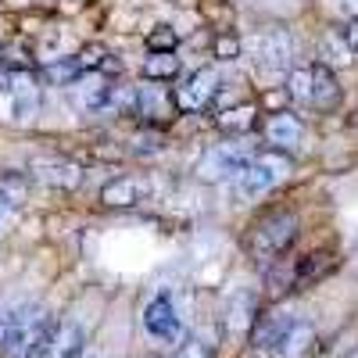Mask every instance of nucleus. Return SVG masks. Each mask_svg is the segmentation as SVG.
I'll list each match as a JSON object with an SVG mask.
<instances>
[{
	"instance_id": "obj_5",
	"label": "nucleus",
	"mask_w": 358,
	"mask_h": 358,
	"mask_svg": "<svg viewBox=\"0 0 358 358\" xmlns=\"http://www.w3.org/2000/svg\"><path fill=\"white\" fill-rule=\"evenodd\" d=\"M287 176H290V155L265 151V155H255L251 165L233 179V190L241 197H265L280 183H287Z\"/></svg>"
},
{
	"instance_id": "obj_9",
	"label": "nucleus",
	"mask_w": 358,
	"mask_h": 358,
	"mask_svg": "<svg viewBox=\"0 0 358 358\" xmlns=\"http://www.w3.org/2000/svg\"><path fill=\"white\" fill-rule=\"evenodd\" d=\"M265 140L273 143V151L280 155H290L301 147L305 140V122H301V115H294V111H276V115H268L265 118Z\"/></svg>"
},
{
	"instance_id": "obj_25",
	"label": "nucleus",
	"mask_w": 358,
	"mask_h": 358,
	"mask_svg": "<svg viewBox=\"0 0 358 358\" xmlns=\"http://www.w3.org/2000/svg\"><path fill=\"white\" fill-rule=\"evenodd\" d=\"M11 322H15V308L0 305V351L8 348V337H11Z\"/></svg>"
},
{
	"instance_id": "obj_28",
	"label": "nucleus",
	"mask_w": 358,
	"mask_h": 358,
	"mask_svg": "<svg viewBox=\"0 0 358 358\" xmlns=\"http://www.w3.org/2000/svg\"><path fill=\"white\" fill-rule=\"evenodd\" d=\"M83 358H101V355H83Z\"/></svg>"
},
{
	"instance_id": "obj_29",
	"label": "nucleus",
	"mask_w": 358,
	"mask_h": 358,
	"mask_svg": "<svg viewBox=\"0 0 358 358\" xmlns=\"http://www.w3.org/2000/svg\"><path fill=\"white\" fill-rule=\"evenodd\" d=\"M355 129H358V115H355Z\"/></svg>"
},
{
	"instance_id": "obj_24",
	"label": "nucleus",
	"mask_w": 358,
	"mask_h": 358,
	"mask_svg": "<svg viewBox=\"0 0 358 358\" xmlns=\"http://www.w3.org/2000/svg\"><path fill=\"white\" fill-rule=\"evenodd\" d=\"M172 358H215V344L208 337H187L183 344L176 348Z\"/></svg>"
},
{
	"instance_id": "obj_22",
	"label": "nucleus",
	"mask_w": 358,
	"mask_h": 358,
	"mask_svg": "<svg viewBox=\"0 0 358 358\" xmlns=\"http://www.w3.org/2000/svg\"><path fill=\"white\" fill-rule=\"evenodd\" d=\"M287 94H290L294 104H301V108L312 104V65H301V69H294L287 76Z\"/></svg>"
},
{
	"instance_id": "obj_1",
	"label": "nucleus",
	"mask_w": 358,
	"mask_h": 358,
	"mask_svg": "<svg viewBox=\"0 0 358 358\" xmlns=\"http://www.w3.org/2000/svg\"><path fill=\"white\" fill-rule=\"evenodd\" d=\"M297 233H301V222H297L294 212L287 208H273V212H265L251 222L248 229V255L255 258V265H276L290 244L297 241Z\"/></svg>"
},
{
	"instance_id": "obj_27",
	"label": "nucleus",
	"mask_w": 358,
	"mask_h": 358,
	"mask_svg": "<svg viewBox=\"0 0 358 358\" xmlns=\"http://www.w3.org/2000/svg\"><path fill=\"white\" fill-rule=\"evenodd\" d=\"M341 8H344L351 18H358V0H341Z\"/></svg>"
},
{
	"instance_id": "obj_12",
	"label": "nucleus",
	"mask_w": 358,
	"mask_h": 358,
	"mask_svg": "<svg viewBox=\"0 0 358 358\" xmlns=\"http://www.w3.org/2000/svg\"><path fill=\"white\" fill-rule=\"evenodd\" d=\"M290 326H294V315H287V312H262L255 330H251V344L265 355H273L280 348V341L287 337Z\"/></svg>"
},
{
	"instance_id": "obj_7",
	"label": "nucleus",
	"mask_w": 358,
	"mask_h": 358,
	"mask_svg": "<svg viewBox=\"0 0 358 358\" xmlns=\"http://www.w3.org/2000/svg\"><path fill=\"white\" fill-rule=\"evenodd\" d=\"M143 334L158 341V344H183L187 341V326H183V315L176 312L172 297L169 294H158L143 305Z\"/></svg>"
},
{
	"instance_id": "obj_16",
	"label": "nucleus",
	"mask_w": 358,
	"mask_h": 358,
	"mask_svg": "<svg viewBox=\"0 0 358 358\" xmlns=\"http://www.w3.org/2000/svg\"><path fill=\"white\" fill-rule=\"evenodd\" d=\"M337 265V258L330 255V251H312V255H305V258H297L294 262V290H305V287H312L315 280H322L330 268Z\"/></svg>"
},
{
	"instance_id": "obj_17",
	"label": "nucleus",
	"mask_w": 358,
	"mask_h": 358,
	"mask_svg": "<svg viewBox=\"0 0 358 358\" xmlns=\"http://www.w3.org/2000/svg\"><path fill=\"white\" fill-rule=\"evenodd\" d=\"M29 194V179L22 172H8V176H0V229H4L11 222V215L22 208Z\"/></svg>"
},
{
	"instance_id": "obj_6",
	"label": "nucleus",
	"mask_w": 358,
	"mask_h": 358,
	"mask_svg": "<svg viewBox=\"0 0 358 358\" xmlns=\"http://www.w3.org/2000/svg\"><path fill=\"white\" fill-rule=\"evenodd\" d=\"M294 36L287 29H265L255 40V65L268 79H287L294 72Z\"/></svg>"
},
{
	"instance_id": "obj_26",
	"label": "nucleus",
	"mask_w": 358,
	"mask_h": 358,
	"mask_svg": "<svg viewBox=\"0 0 358 358\" xmlns=\"http://www.w3.org/2000/svg\"><path fill=\"white\" fill-rule=\"evenodd\" d=\"M344 43H348V50H355V54H358V18L351 22V29L344 33Z\"/></svg>"
},
{
	"instance_id": "obj_30",
	"label": "nucleus",
	"mask_w": 358,
	"mask_h": 358,
	"mask_svg": "<svg viewBox=\"0 0 358 358\" xmlns=\"http://www.w3.org/2000/svg\"><path fill=\"white\" fill-rule=\"evenodd\" d=\"M355 358H358V355H355Z\"/></svg>"
},
{
	"instance_id": "obj_2",
	"label": "nucleus",
	"mask_w": 358,
	"mask_h": 358,
	"mask_svg": "<svg viewBox=\"0 0 358 358\" xmlns=\"http://www.w3.org/2000/svg\"><path fill=\"white\" fill-rule=\"evenodd\" d=\"M54 319L47 308H15L11 337L4 348V358H43L47 344L54 337Z\"/></svg>"
},
{
	"instance_id": "obj_8",
	"label": "nucleus",
	"mask_w": 358,
	"mask_h": 358,
	"mask_svg": "<svg viewBox=\"0 0 358 358\" xmlns=\"http://www.w3.org/2000/svg\"><path fill=\"white\" fill-rule=\"evenodd\" d=\"M215 94H219V72L215 69H197L176 90V108L179 111H201L215 101Z\"/></svg>"
},
{
	"instance_id": "obj_20",
	"label": "nucleus",
	"mask_w": 358,
	"mask_h": 358,
	"mask_svg": "<svg viewBox=\"0 0 358 358\" xmlns=\"http://www.w3.org/2000/svg\"><path fill=\"white\" fill-rule=\"evenodd\" d=\"M83 65H79V57H57V62L43 65V79L54 83V86H76L83 79Z\"/></svg>"
},
{
	"instance_id": "obj_23",
	"label": "nucleus",
	"mask_w": 358,
	"mask_h": 358,
	"mask_svg": "<svg viewBox=\"0 0 358 358\" xmlns=\"http://www.w3.org/2000/svg\"><path fill=\"white\" fill-rule=\"evenodd\" d=\"M179 72V57L172 50L165 54H147V62H143V76L151 79V83H162V79H172Z\"/></svg>"
},
{
	"instance_id": "obj_13",
	"label": "nucleus",
	"mask_w": 358,
	"mask_h": 358,
	"mask_svg": "<svg viewBox=\"0 0 358 358\" xmlns=\"http://www.w3.org/2000/svg\"><path fill=\"white\" fill-rule=\"evenodd\" d=\"M308 108H315V111H322V115L341 108V83H337L334 69L322 65V62L312 65V104H308Z\"/></svg>"
},
{
	"instance_id": "obj_15",
	"label": "nucleus",
	"mask_w": 358,
	"mask_h": 358,
	"mask_svg": "<svg viewBox=\"0 0 358 358\" xmlns=\"http://www.w3.org/2000/svg\"><path fill=\"white\" fill-rule=\"evenodd\" d=\"M83 341H86V334H83L79 322H72V319L57 322L43 358H83Z\"/></svg>"
},
{
	"instance_id": "obj_14",
	"label": "nucleus",
	"mask_w": 358,
	"mask_h": 358,
	"mask_svg": "<svg viewBox=\"0 0 358 358\" xmlns=\"http://www.w3.org/2000/svg\"><path fill=\"white\" fill-rule=\"evenodd\" d=\"M147 197V183L136 176H115L101 187V201L108 208H136Z\"/></svg>"
},
{
	"instance_id": "obj_21",
	"label": "nucleus",
	"mask_w": 358,
	"mask_h": 358,
	"mask_svg": "<svg viewBox=\"0 0 358 358\" xmlns=\"http://www.w3.org/2000/svg\"><path fill=\"white\" fill-rule=\"evenodd\" d=\"M258 126V115H255V104H244V108H229L219 115V129L226 133H236V136H244L248 129Z\"/></svg>"
},
{
	"instance_id": "obj_11",
	"label": "nucleus",
	"mask_w": 358,
	"mask_h": 358,
	"mask_svg": "<svg viewBox=\"0 0 358 358\" xmlns=\"http://www.w3.org/2000/svg\"><path fill=\"white\" fill-rule=\"evenodd\" d=\"M29 172H33L40 183L54 187V190H76L83 183V169L69 158H36L33 165H29Z\"/></svg>"
},
{
	"instance_id": "obj_18",
	"label": "nucleus",
	"mask_w": 358,
	"mask_h": 358,
	"mask_svg": "<svg viewBox=\"0 0 358 358\" xmlns=\"http://www.w3.org/2000/svg\"><path fill=\"white\" fill-rule=\"evenodd\" d=\"M315 348V326L305 319H294V326L287 330V337L280 341V348L273 351L276 358H305Z\"/></svg>"
},
{
	"instance_id": "obj_19",
	"label": "nucleus",
	"mask_w": 358,
	"mask_h": 358,
	"mask_svg": "<svg viewBox=\"0 0 358 358\" xmlns=\"http://www.w3.org/2000/svg\"><path fill=\"white\" fill-rule=\"evenodd\" d=\"M258 315L262 312H255V297L251 294H241V301H233L229 308H226V330L229 334H251L255 330V322H258Z\"/></svg>"
},
{
	"instance_id": "obj_4",
	"label": "nucleus",
	"mask_w": 358,
	"mask_h": 358,
	"mask_svg": "<svg viewBox=\"0 0 358 358\" xmlns=\"http://www.w3.org/2000/svg\"><path fill=\"white\" fill-rule=\"evenodd\" d=\"M251 158H255L251 143L244 136H229L226 143H215L201 155L197 176L204 179V183H226V179L233 183V179L251 165Z\"/></svg>"
},
{
	"instance_id": "obj_3",
	"label": "nucleus",
	"mask_w": 358,
	"mask_h": 358,
	"mask_svg": "<svg viewBox=\"0 0 358 358\" xmlns=\"http://www.w3.org/2000/svg\"><path fill=\"white\" fill-rule=\"evenodd\" d=\"M0 108L15 122H29L40 111V79L18 65H0Z\"/></svg>"
},
{
	"instance_id": "obj_10",
	"label": "nucleus",
	"mask_w": 358,
	"mask_h": 358,
	"mask_svg": "<svg viewBox=\"0 0 358 358\" xmlns=\"http://www.w3.org/2000/svg\"><path fill=\"white\" fill-rule=\"evenodd\" d=\"M179 108H176V94H169L165 86L158 83H143L136 86V111L143 122H165V118H172Z\"/></svg>"
}]
</instances>
